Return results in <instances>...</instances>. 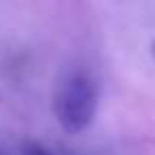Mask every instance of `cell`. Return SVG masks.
Instances as JSON below:
<instances>
[{"label":"cell","mask_w":155,"mask_h":155,"mask_svg":"<svg viewBox=\"0 0 155 155\" xmlns=\"http://www.w3.org/2000/svg\"><path fill=\"white\" fill-rule=\"evenodd\" d=\"M21 155H66L62 151H53L45 144H38V142H26L21 147Z\"/></svg>","instance_id":"2"},{"label":"cell","mask_w":155,"mask_h":155,"mask_svg":"<svg viewBox=\"0 0 155 155\" xmlns=\"http://www.w3.org/2000/svg\"><path fill=\"white\" fill-rule=\"evenodd\" d=\"M96 102H98V91L91 77L85 72L72 74L62 85V91L58 96L55 113L60 125L68 134L83 132L96 115Z\"/></svg>","instance_id":"1"},{"label":"cell","mask_w":155,"mask_h":155,"mask_svg":"<svg viewBox=\"0 0 155 155\" xmlns=\"http://www.w3.org/2000/svg\"><path fill=\"white\" fill-rule=\"evenodd\" d=\"M151 51H153V58H155V43H153V47H151Z\"/></svg>","instance_id":"3"},{"label":"cell","mask_w":155,"mask_h":155,"mask_svg":"<svg viewBox=\"0 0 155 155\" xmlns=\"http://www.w3.org/2000/svg\"><path fill=\"white\" fill-rule=\"evenodd\" d=\"M0 155H7V153H5V151H2V149H0Z\"/></svg>","instance_id":"4"}]
</instances>
